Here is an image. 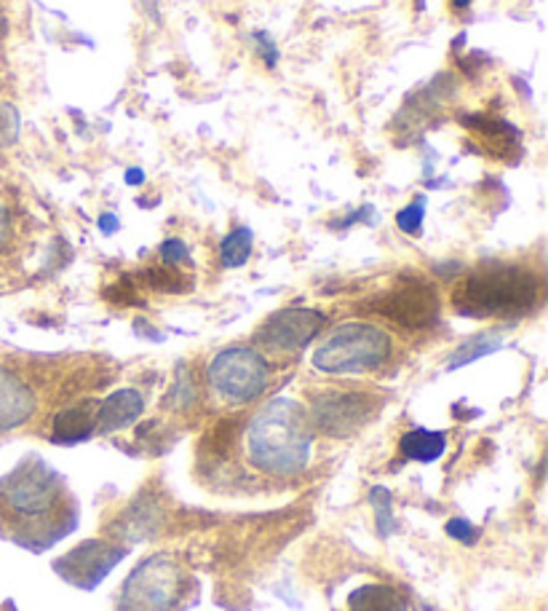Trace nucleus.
<instances>
[{"mask_svg": "<svg viewBox=\"0 0 548 611\" xmlns=\"http://www.w3.org/2000/svg\"><path fill=\"white\" fill-rule=\"evenodd\" d=\"M81 507L62 472L30 453L0 477V539L46 553L78 529Z\"/></svg>", "mask_w": 548, "mask_h": 611, "instance_id": "f257e3e1", "label": "nucleus"}, {"mask_svg": "<svg viewBox=\"0 0 548 611\" xmlns=\"http://www.w3.org/2000/svg\"><path fill=\"white\" fill-rule=\"evenodd\" d=\"M244 457L252 470L289 481L308 470L313 424L303 403L276 397L265 403L244 429Z\"/></svg>", "mask_w": 548, "mask_h": 611, "instance_id": "f03ea898", "label": "nucleus"}, {"mask_svg": "<svg viewBox=\"0 0 548 611\" xmlns=\"http://www.w3.org/2000/svg\"><path fill=\"white\" fill-rule=\"evenodd\" d=\"M544 296L540 277L527 266L516 263H490L468 274L455 287L453 303L457 314L466 316H525Z\"/></svg>", "mask_w": 548, "mask_h": 611, "instance_id": "7ed1b4c3", "label": "nucleus"}, {"mask_svg": "<svg viewBox=\"0 0 548 611\" xmlns=\"http://www.w3.org/2000/svg\"><path fill=\"white\" fill-rule=\"evenodd\" d=\"M201 601V579L177 553H153L131 568L118 592V611H190Z\"/></svg>", "mask_w": 548, "mask_h": 611, "instance_id": "20e7f679", "label": "nucleus"}, {"mask_svg": "<svg viewBox=\"0 0 548 611\" xmlns=\"http://www.w3.org/2000/svg\"><path fill=\"white\" fill-rule=\"evenodd\" d=\"M394 355V341L377 325L348 322L313 351L311 365L329 376H364L381 370Z\"/></svg>", "mask_w": 548, "mask_h": 611, "instance_id": "39448f33", "label": "nucleus"}, {"mask_svg": "<svg viewBox=\"0 0 548 611\" xmlns=\"http://www.w3.org/2000/svg\"><path fill=\"white\" fill-rule=\"evenodd\" d=\"M209 383L228 405L255 403L268 389L270 365L252 346H228L209 362Z\"/></svg>", "mask_w": 548, "mask_h": 611, "instance_id": "423d86ee", "label": "nucleus"}, {"mask_svg": "<svg viewBox=\"0 0 548 611\" xmlns=\"http://www.w3.org/2000/svg\"><path fill=\"white\" fill-rule=\"evenodd\" d=\"M126 555H129V547L100 542V539H89V542H81L75 550L65 553L62 558L54 561V572L68 585L78 587V590H94L96 585L105 583L107 574H110Z\"/></svg>", "mask_w": 548, "mask_h": 611, "instance_id": "0eeeda50", "label": "nucleus"}, {"mask_svg": "<svg viewBox=\"0 0 548 611\" xmlns=\"http://www.w3.org/2000/svg\"><path fill=\"white\" fill-rule=\"evenodd\" d=\"M324 314L313 309H284L268 316L257 331L255 341L270 355H294L305 349L324 327Z\"/></svg>", "mask_w": 548, "mask_h": 611, "instance_id": "6e6552de", "label": "nucleus"}, {"mask_svg": "<svg viewBox=\"0 0 548 611\" xmlns=\"http://www.w3.org/2000/svg\"><path fill=\"white\" fill-rule=\"evenodd\" d=\"M375 405V397L364 392H324L313 397L308 416L313 429L318 427L327 435L346 437L370 422Z\"/></svg>", "mask_w": 548, "mask_h": 611, "instance_id": "1a4fd4ad", "label": "nucleus"}, {"mask_svg": "<svg viewBox=\"0 0 548 611\" xmlns=\"http://www.w3.org/2000/svg\"><path fill=\"white\" fill-rule=\"evenodd\" d=\"M377 311L396 325L420 331V327H429L436 322L439 298L425 281H401L396 290H390L388 296L377 301Z\"/></svg>", "mask_w": 548, "mask_h": 611, "instance_id": "9d476101", "label": "nucleus"}, {"mask_svg": "<svg viewBox=\"0 0 548 611\" xmlns=\"http://www.w3.org/2000/svg\"><path fill=\"white\" fill-rule=\"evenodd\" d=\"M35 411H38L35 389L20 373L0 365V433L20 429L35 416Z\"/></svg>", "mask_w": 548, "mask_h": 611, "instance_id": "9b49d317", "label": "nucleus"}, {"mask_svg": "<svg viewBox=\"0 0 548 611\" xmlns=\"http://www.w3.org/2000/svg\"><path fill=\"white\" fill-rule=\"evenodd\" d=\"M144 411V400L137 389H118L96 407V433L110 435L116 429L129 427Z\"/></svg>", "mask_w": 548, "mask_h": 611, "instance_id": "f8f14e48", "label": "nucleus"}, {"mask_svg": "<svg viewBox=\"0 0 548 611\" xmlns=\"http://www.w3.org/2000/svg\"><path fill=\"white\" fill-rule=\"evenodd\" d=\"M96 407L100 403L94 400H83L65 411L57 413L51 429V440L59 446H75V442H86L89 437L96 435Z\"/></svg>", "mask_w": 548, "mask_h": 611, "instance_id": "ddd939ff", "label": "nucleus"}, {"mask_svg": "<svg viewBox=\"0 0 548 611\" xmlns=\"http://www.w3.org/2000/svg\"><path fill=\"white\" fill-rule=\"evenodd\" d=\"M342 611H409V603L399 587L385 583H364L348 592Z\"/></svg>", "mask_w": 548, "mask_h": 611, "instance_id": "4468645a", "label": "nucleus"}, {"mask_svg": "<svg viewBox=\"0 0 548 611\" xmlns=\"http://www.w3.org/2000/svg\"><path fill=\"white\" fill-rule=\"evenodd\" d=\"M447 448V435L444 433H429V429H412L401 437L399 451L405 453L409 461H436Z\"/></svg>", "mask_w": 548, "mask_h": 611, "instance_id": "2eb2a0df", "label": "nucleus"}, {"mask_svg": "<svg viewBox=\"0 0 548 611\" xmlns=\"http://www.w3.org/2000/svg\"><path fill=\"white\" fill-rule=\"evenodd\" d=\"M252 255V231L236 229L228 233L220 244V261L225 268H241Z\"/></svg>", "mask_w": 548, "mask_h": 611, "instance_id": "dca6fc26", "label": "nucleus"}, {"mask_svg": "<svg viewBox=\"0 0 548 611\" xmlns=\"http://www.w3.org/2000/svg\"><path fill=\"white\" fill-rule=\"evenodd\" d=\"M498 346H501V338H498L495 333L477 335V338L466 341V344H463L460 349L455 351V357H453V362H450V368H460V365L474 362V359H477V357L490 355V351H495Z\"/></svg>", "mask_w": 548, "mask_h": 611, "instance_id": "f3484780", "label": "nucleus"}, {"mask_svg": "<svg viewBox=\"0 0 548 611\" xmlns=\"http://www.w3.org/2000/svg\"><path fill=\"white\" fill-rule=\"evenodd\" d=\"M144 279H148V285L153 287V290H164V292H185V287H188V281H185L183 274L174 272L168 263L166 268L164 266L148 268Z\"/></svg>", "mask_w": 548, "mask_h": 611, "instance_id": "a211bd4d", "label": "nucleus"}, {"mask_svg": "<svg viewBox=\"0 0 548 611\" xmlns=\"http://www.w3.org/2000/svg\"><path fill=\"white\" fill-rule=\"evenodd\" d=\"M423 215H425L423 201H412L407 209H401V212L396 215V226H399L405 233H409V237H418V231L423 229Z\"/></svg>", "mask_w": 548, "mask_h": 611, "instance_id": "6ab92c4d", "label": "nucleus"}, {"mask_svg": "<svg viewBox=\"0 0 548 611\" xmlns=\"http://www.w3.org/2000/svg\"><path fill=\"white\" fill-rule=\"evenodd\" d=\"M20 127V116L11 105H0V140L3 142H14L16 140V129Z\"/></svg>", "mask_w": 548, "mask_h": 611, "instance_id": "aec40b11", "label": "nucleus"}, {"mask_svg": "<svg viewBox=\"0 0 548 611\" xmlns=\"http://www.w3.org/2000/svg\"><path fill=\"white\" fill-rule=\"evenodd\" d=\"M161 261L174 266V263L190 261V253L188 247H185V242H179V239H166V242L161 244Z\"/></svg>", "mask_w": 548, "mask_h": 611, "instance_id": "412c9836", "label": "nucleus"}, {"mask_svg": "<svg viewBox=\"0 0 548 611\" xmlns=\"http://www.w3.org/2000/svg\"><path fill=\"white\" fill-rule=\"evenodd\" d=\"M257 44H260V49H263V59H265V65H268V68H273L276 59H279V51H276L273 41H270L268 35H265V33H260V35H257Z\"/></svg>", "mask_w": 548, "mask_h": 611, "instance_id": "4be33fe9", "label": "nucleus"}, {"mask_svg": "<svg viewBox=\"0 0 548 611\" xmlns=\"http://www.w3.org/2000/svg\"><path fill=\"white\" fill-rule=\"evenodd\" d=\"M9 239H11V218H9V209L0 204V253L5 250Z\"/></svg>", "mask_w": 548, "mask_h": 611, "instance_id": "5701e85b", "label": "nucleus"}, {"mask_svg": "<svg viewBox=\"0 0 548 611\" xmlns=\"http://www.w3.org/2000/svg\"><path fill=\"white\" fill-rule=\"evenodd\" d=\"M126 183H129V185H142L144 183V172L137 170V166H131V170L126 172Z\"/></svg>", "mask_w": 548, "mask_h": 611, "instance_id": "b1692460", "label": "nucleus"}, {"mask_svg": "<svg viewBox=\"0 0 548 611\" xmlns=\"http://www.w3.org/2000/svg\"><path fill=\"white\" fill-rule=\"evenodd\" d=\"M100 226H102V229H105L107 233H110V231L118 226V220L113 218V215H102V218H100Z\"/></svg>", "mask_w": 548, "mask_h": 611, "instance_id": "393cba45", "label": "nucleus"}, {"mask_svg": "<svg viewBox=\"0 0 548 611\" xmlns=\"http://www.w3.org/2000/svg\"><path fill=\"white\" fill-rule=\"evenodd\" d=\"M0 611H16L14 601H5V603H3V607H0Z\"/></svg>", "mask_w": 548, "mask_h": 611, "instance_id": "a878e982", "label": "nucleus"}, {"mask_svg": "<svg viewBox=\"0 0 548 611\" xmlns=\"http://www.w3.org/2000/svg\"><path fill=\"white\" fill-rule=\"evenodd\" d=\"M453 3L457 5V9H466V5L471 3V0H453Z\"/></svg>", "mask_w": 548, "mask_h": 611, "instance_id": "bb28decb", "label": "nucleus"}]
</instances>
